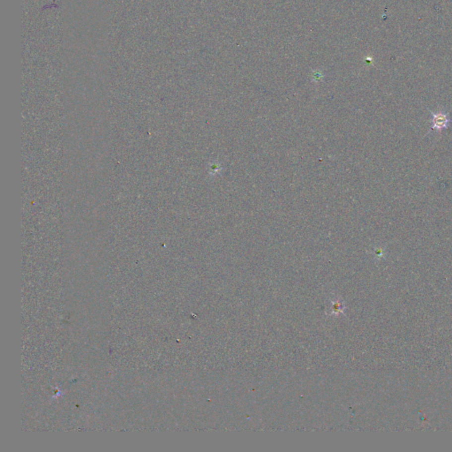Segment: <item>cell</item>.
Returning <instances> with one entry per match:
<instances>
[{
  "mask_svg": "<svg viewBox=\"0 0 452 452\" xmlns=\"http://www.w3.org/2000/svg\"><path fill=\"white\" fill-rule=\"evenodd\" d=\"M428 112L431 114V119H430V123L432 124L430 128V131H436V132H443L445 129L450 127V125L452 122V119L450 118V113L445 112L444 111H438L437 112H434L430 110Z\"/></svg>",
  "mask_w": 452,
  "mask_h": 452,
  "instance_id": "cell-1",
  "label": "cell"
}]
</instances>
